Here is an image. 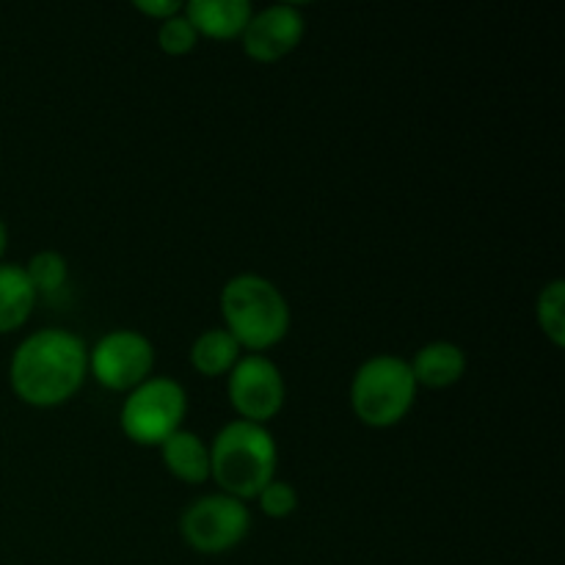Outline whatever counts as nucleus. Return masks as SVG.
<instances>
[{"mask_svg":"<svg viewBox=\"0 0 565 565\" xmlns=\"http://www.w3.org/2000/svg\"><path fill=\"white\" fill-rule=\"evenodd\" d=\"M88 375V348L66 329H42L17 345L9 384L25 406L55 408L81 392Z\"/></svg>","mask_w":565,"mask_h":565,"instance_id":"f257e3e1","label":"nucleus"},{"mask_svg":"<svg viewBox=\"0 0 565 565\" xmlns=\"http://www.w3.org/2000/svg\"><path fill=\"white\" fill-rule=\"evenodd\" d=\"M274 434L265 425L232 419L210 445V478L218 483L224 494L235 500H257L259 491L276 478Z\"/></svg>","mask_w":565,"mask_h":565,"instance_id":"f03ea898","label":"nucleus"},{"mask_svg":"<svg viewBox=\"0 0 565 565\" xmlns=\"http://www.w3.org/2000/svg\"><path fill=\"white\" fill-rule=\"evenodd\" d=\"M224 329L241 351L263 353L279 345L292 323L285 292L259 274H237L221 290Z\"/></svg>","mask_w":565,"mask_h":565,"instance_id":"7ed1b4c3","label":"nucleus"},{"mask_svg":"<svg viewBox=\"0 0 565 565\" xmlns=\"http://www.w3.org/2000/svg\"><path fill=\"white\" fill-rule=\"evenodd\" d=\"M417 392L408 359L379 353L353 373L351 406L359 423L367 428H392L408 417Z\"/></svg>","mask_w":565,"mask_h":565,"instance_id":"20e7f679","label":"nucleus"},{"mask_svg":"<svg viewBox=\"0 0 565 565\" xmlns=\"http://www.w3.org/2000/svg\"><path fill=\"white\" fill-rule=\"evenodd\" d=\"M185 414L188 395L180 381L152 375L141 386L127 392L119 419L127 439L141 447H160L182 428Z\"/></svg>","mask_w":565,"mask_h":565,"instance_id":"39448f33","label":"nucleus"},{"mask_svg":"<svg viewBox=\"0 0 565 565\" xmlns=\"http://www.w3.org/2000/svg\"><path fill=\"white\" fill-rule=\"evenodd\" d=\"M248 530L252 513L246 502L224 491L193 500L180 519L182 541L199 555H226L246 541Z\"/></svg>","mask_w":565,"mask_h":565,"instance_id":"423d86ee","label":"nucleus"},{"mask_svg":"<svg viewBox=\"0 0 565 565\" xmlns=\"http://www.w3.org/2000/svg\"><path fill=\"white\" fill-rule=\"evenodd\" d=\"M226 395L237 417L265 425L285 408V375L265 353H243L226 375Z\"/></svg>","mask_w":565,"mask_h":565,"instance_id":"0eeeda50","label":"nucleus"},{"mask_svg":"<svg viewBox=\"0 0 565 565\" xmlns=\"http://www.w3.org/2000/svg\"><path fill=\"white\" fill-rule=\"evenodd\" d=\"M154 345L136 329H114L88 351V373L110 392H132L152 379Z\"/></svg>","mask_w":565,"mask_h":565,"instance_id":"6e6552de","label":"nucleus"},{"mask_svg":"<svg viewBox=\"0 0 565 565\" xmlns=\"http://www.w3.org/2000/svg\"><path fill=\"white\" fill-rule=\"evenodd\" d=\"M303 33H307V20L301 9L290 3H274L254 11L246 31L241 33V42L248 58L274 64L287 58L303 42Z\"/></svg>","mask_w":565,"mask_h":565,"instance_id":"1a4fd4ad","label":"nucleus"},{"mask_svg":"<svg viewBox=\"0 0 565 565\" xmlns=\"http://www.w3.org/2000/svg\"><path fill=\"white\" fill-rule=\"evenodd\" d=\"M185 17L196 28L199 39H241L248 20L254 14V6L248 0H191L185 3Z\"/></svg>","mask_w":565,"mask_h":565,"instance_id":"9d476101","label":"nucleus"},{"mask_svg":"<svg viewBox=\"0 0 565 565\" xmlns=\"http://www.w3.org/2000/svg\"><path fill=\"white\" fill-rule=\"evenodd\" d=\"M408 364H412L417 386H425V390H447V386L458 384L463 379V373H467V353L456 342L436 340L419 348Z\"/></svg>","mask_w":565,"mask_h":565,"instance_id":"9b49d317","label":"nucleus"},{"mask_svg":"<svg viewBox=\"0 0 565 565\" xmlns=\"http://www.w3.org/2000/svg\"><path fill=\"white\" fill-rule=\"evenodd\" d=\"M163 456L166 469L174 475L177 480L188 486H199L210 480V445L193 430H177L174 436L158 447Z\"/></svg>","mask_w":565,"mask_h":565,"instance_id":"f8f14e48","label":"nucleus"},{"mask_svg":"<svg viewBox=\"0 0 565 565\" xmlns=\"http://www.w3.org/2000/svg\"><path fill=\"white\" fill-rule=\"evenodd\" d=\"M36 301L39 296L25 268L14 263H0V334L22 329Z\"/></svg>","mask_w":565,"mask_h":565,"instance_id":"ddd939ff","label":"nucleus"},{"mask_svg":"<svg viewBox=\"0 0 565 565\" xmlns=\"http://www.w3.org/2000/svg\"><path fill=\"white\" fill-rule=\"evenodd\" d=\"M241 356V345H237L235 337L226 329L202 331L191 345V364L199 375H204V379L230 375V370L235 367Z\"/></svg>","mask_w":565,"mask_h":565,"instance_id":"4468645a","label":"nucleus"},{"mask_svg":"<svg viewBox=\"0 0 565 565\" xmlns=\"http://www.w3.org/2000/svg\"><path fill=\"white\" fill-rule=\"evenodd\" d=\"M535 320L555 348L565 345V281L552 279L535 301Z\"/></svg>","mask_w":565,"mask_h":565,"instance_id":"2eb2a0df","label":"nucleus"},{"mask_svg":"<svg viewBox=\"0 0 565 565\" xmlns=\"http://www.w3.org/2000/svg\"><path fill=\"white\" fill-rule=\"evenodd\" d=\"M22 268H25L36 296H53V292L64 290L66 281H70V265H66V257L53 252V248L36 252Z\"/></svg>","mask_w":565,"mask_h":565,"instance_id":"dca6fc26","label":"nucleus"},{"mask_svg":"<svg viewBox=\"0 0 565 565\" xmlns=\"http://www.w3.org/2000/svg\"><path fill=\"white\" fill-rule=\"evenodd\" d=\"M199 44L196 28L191 25V20L185 17V11L169 17V20L158 22V47L166 55H188L193 53Z\"/></svg>","mask_w":565,"mask_h":565,"instance_id":"f3484780","label":"nucleus"},{"mask_svg":"<svg viewBox=\"0 0 565 565\" xmlns=\"http://www.w3.org/2000/svg\"><path fill=\"white\" fill-rule=\"evenodd\" d=\"M259 511L268 519H287L296 513L298 508V491L296 486L287 483V480L274 478L263 491L257 494Z\"/></svg>","mask_w":565,"mask_h":565,"instance_id":"a211bd4d","label":"nucleus"},{"mask_svg":"<svg viewBox=\"0 0 565 565\" xmlns=\"http://www.w3.org/2000/svg\"><path fill=\"white\" fill-rule=\"evenodd\" d=\"M136 9L141 11V14L152 17V20L163 22L169 20V17L180 14V11L185 9V3H180V0H136Z\"/></svg>","mask_w":565,"mask_h":565,"instance_id":"6ab92c4d","label":"nucleus"},{"mask_svg":"<svg viewBox=\"0 0 565 565\" xmlns=\"http://www.w3.org/2000/svg\"><path fill=\"white\" fill-rule=\"evenodd\" d=\"M6 243H9V232H6L3 218H0V259H3V254H6Z\"/></svg>","mask_w":565,"mask_h":565,"instance_id":"aec40b11","label":"nucleus"}]
</instances>
